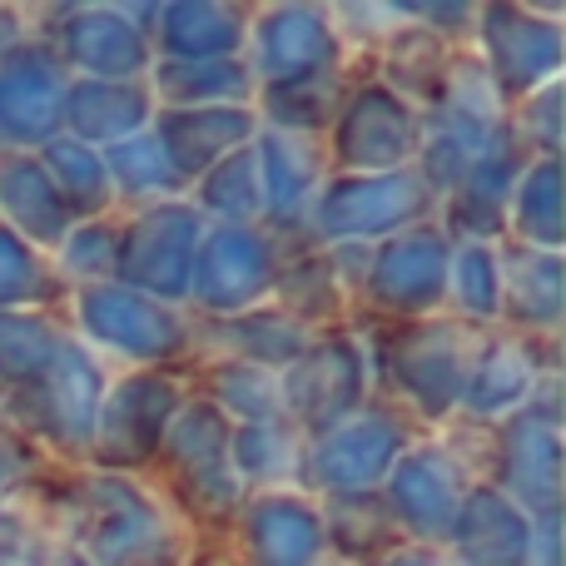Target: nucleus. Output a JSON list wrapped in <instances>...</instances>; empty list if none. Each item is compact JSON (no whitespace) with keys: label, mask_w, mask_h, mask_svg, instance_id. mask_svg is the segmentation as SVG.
<instances>
[{"label":"nucleus","mask_w":566,"mask_h":566,"mask_svg":"<svg viewBox=\"0 0 566 566\" xmlns=\"http://www.w3.org/2000/svg\"><path fill=\"white\" fill-rule=\"evenodd\" d=\"M195 244H199V214L185 205H165V209H155V214H145L119 239L115 269L129 283H139V289L179 298V293L189 289Z\"/></svg>","instance_id":"1"},{"label":"nucleus","mask_w":566,"mask_h":566,"mask_svg":"<svg viewBox=\"0 0 566 566\" xmlns=\"http://www.w3.org/2000/svg\"><path fill=\"white\" fill-rule=\"evenodd\" d=\"M428 189L412 175H382V179H338L318 205L323 234H382L422 214Z\"/></svg>","instance_id":"2"},{"label":"nucleus","mask_w":566,"mask_h":566,"mask_svg":"<svg viewBox=\"0 0 566 566\" xmlns=\"http://www.w3.org/2000/svg\"><path fill=\"white\" fill-rule=\"evenodd\" d=\"M169 448V462L179 468V478L189 482V497L199 507H214V512H229L234 507V482H229V422L219 408L209 402H195L179 422L165 428V442Z\"/></svg>","instance_id":"3"},{"label":"nucleus","mask_w":566,"mask_h":566,"mask_svg":"<svg viewBox=\"0 0 566 566\" xmlns=\"http://www.w3.org/2000/svg\"><path fill=\"white\" fill-rule=\"evenodd\" d=\"M189 279H195L199 298H205L209 308H244V303H254L259 293L269 289L274 259H269V244L254 229L229 224L205 239Z\"/></svg>","instance_id":"4"},{"label":"nucleus","mask_w":566,"mask_h":566,"mask_svg":"<svg viewBox=\"0 0 566 566\" xmlns=\"http://www.w3.org/2000/svg\"><path fill=\"white\" fill-rule=\"evenodd\" d=\"M169 418H175V388L165 378L125 382L99 418V462H109V468L149 462L165 442Z\"/></svg>","instance_id":"5"},{"label":"nucleus","mask_w":566,"mask_h":566,"mask_svg":"<svg viewBox=\"0 0 566 566\" xmlns=\"http://www.w3.org/2000/svg\"><path fill=\"white\" fill-rule=\"evenodd\" d=\"M358 392H363V363H358V348L343 338L298 353L289 382H283V402H289L308 428L338 422L343 412L358 402Z\"/></svg>","instance_id":"6"},{"label":"nucleus","mask_w":566,"mask_h":566,"mask_svg":"<svg viewBox=\"0 0 566 566\" xmlns=\"http://www.w3.org/2000/svg\"><path fill=\"white\" fill-rule=\"evenodd\" d=\"M80 323L95 333L99 343L135 358H165L179 348V323L169 318L159 303L129 289H90L80 298Z\"/></svg>","instance_id":"7"},{"label":"nucleus","mask_w":566,"mask_h":566,"mask_svg":"<svg viewBox=\"0 0 566 566\" xmlns=\"http://www.w3.org/2000/svg\"><path fill=\"white\" fill-rule=\"evenodd\" d=\"M65 95H60L55 60L25 45L0 60V129L10 139H50Z\"/></svg>","instance_id":"8"},{"label":"nucleus","mask_w":566,"mask_h":566,"mask_svg":"<svg viewBox=\"0 0 566 566\" xmlns=\"http://www.w3.org/2000/svg\"><path fill=\"white\" fill-rule=\"evenodd\" d=\"M398 448H402V432L392 418H382V412L358 418L323 438V448L313 452V482L333 488V492H358V488H368L373 478L388 472Z\"/></svg>","instance_id":"9"},{"label":"nucleus","mask_w":566,"mask_h":566,"mask_svg":"<svg viewBox=\"0 0 566 566\" xmlns=\"http://www.w3.org/2000/svg\"><path fill=\"white\" fill-rule=\"evenodd\" d=\"M482 35H488V55L497 70L502 85L527 90L537 80H547L562 65V35L557 25L537 15H522L512 6H492L482 10Z\"/></svg>","instance_id":"10"},{"label":"nucleus","mask_w":566,"mask_h":566,"mask_svg":"<svg viewBox=\"0 0 566 566\" xmlns=\"http://www.w3.org/2000/svg\"><path fill=\"white\" fill-rule=\"evenodd\" d=\"M442 283H448V244L428 229L392 239L373 264V298L398 313H418L438 303Z\"/></svg>","instance_id":"11"},{"label":"nucleus","mask_w":566,"mask_h":566,"mask_svg":"<svg viewBox=\"0 0 566 566\" xmlns=\"http://www.w3.org/2000/svg\"><path fill=\"white\" fill-rule=\"evenodd\" d=\"M458 552L472 566H522L532 562V522L502 492H472L452 517Z\"/></svg>","instance_id":"12"},{"label":"nucleus","mask_w":566,"mask_h":566,"mask_svg":"<svg viewBox=\"0 0 566 566\" xmlns=\"http://www.w3.org/2000/svg\"><path fill=\"white\" fill-rule=\"evenodd\" d=\"M95 497H99V522L90 532V552H95L99 566H149L165 557L159 517L139 492L105 482V488H95Z\"/></svg>","instance_id":"13"},{"label":"nucleus","mask_w":566,"mask_h":566,"mask_svg":"<svg viewBox=\"0 0 566 566\" xmlns=\"http://www.w3.org/2000/svg\"><path fill=\"white\" fill-rule=\"evenodd\" d=\"M412 115L398 95L388 90H363L348 109H343L338 125V159L343 165H398L412 149Z\"/></svg>","instance_id":"14"},{"label":"nucleus","mask_w":566,"mask_h":566,"mask_svg":"<svg viewBox=\"0 0 566 566\" xmlns=\"http://www.w3.org/2000/svg\"><path fill=\"white\" fill-rule=\"evenodd\" d=\"M249 139V115L229 105H205V109H169L159 125V149H165L169 169L179 175H199L214 159H229V149Z\"/></svg>","instance_id":"15"},{"label":"nucleus","mask_w":566,"mask_h":566,"mask_svg":"<svg viewBox=\"0 0 566 566\" xmlns=\"http://www.w3.org/2000/svg\"><path fill=\"white\" fill-rule=\"evenodd\" d=\"M35 382H40V398H45L40 418H45V428L55 432V438L80 442V438L95 432L99 373H95V363L75 348V343H60L55 358H50V368L40 373Z\"/></svg>","instance_id":"16"},{"label":"nucleus","mask_w":566,"mask_h":566,"mask_svg":"<svg viewBox=\"0 0 566 566\" xmlns=\"http://www.w3.org/2000/svg\"><path fill=\"white\" fill-rule=\"evenodd\" d=\"M398 378L428 412H448V402L468 382V373H462V333L458 328H412L398 343Z\"/></svg>","instance_id":"17"},{"label":"nucleus","mask_w":566,"mask_h":566,"mask_svg":"<svg viewBox=\"0 0 566 566\" xmlns=\"http://www.w3.org/2000/svg\"><path fill=\"white\" fill-rule=\"evenodd\" d=\"M328 60H333V35L318 10L289 6V10H274V15L259 25V65H264L279 85L318 75V70H328Z\"/></svg>","instance_id":"18"},{"label":"nucleus","mask_w":566,"mask_h":566,"mask_svg":"<svg viewBox=\"0 0 566 566\" xmlns=\"http://www.w3.org/2000/svg\"><path fill=\"white\" fill-rule=\"evenodd\" d=\"M502 462H507V482L527 507L557 512L562 497V442L557 428L542 418H517L502 438Z\"/></svg>","instance_id":"19"},{"label":"nucleus","mask_w":566,"mask_h":566,"mask_svg":"<svg viewBox=\"0 0 566 566\" xmlns=\"http://www.w3.org/2000/svg\"><path fill=\"white\" fill-rule=\"evenodd\" d=\"M65 50L75 65H85L99 80H115V85L145 65V35L109 10H75L65 25Z\"/></svg>","instance_id":"20"},{"label":"nucleus","mask_w":566,"mask_h":566,"mask_svg":"<svg viewBox=\"0 0 566 566\" xmlns=\"http://www.w3.org/2000/svg\"><path fill=\"white\" fill-rule=\"evenodd\" d=\"M323 547V527L303 502L269 497L249 512V552L254 566H308Z\"/></svg>","instance_id":"21"},{"label":"nucleus","mask_w":566,"mask_h":566,"mask_svg":"<svg viewBox=\"0 0 566 566\" xmlns=\"http://www.w3.org/2000/svg\"><path fill=\"white\" fill-rule=\"evenodd\" d=\"M0 205L20 224V234L40 239V244H60L70 229V209L60 205L40 159H6L0 165Z\"/></svg>","instance_id":"22"},{"label":"nucleus","mask_w":566,"mask_h":566,"mask_svg":"<svg viewBox=\"0 0 566 566\" xmlns=\"http://www.w3.org/2000/svg\"><path fill=\"white\" fill-rule=\"evenodd\" d=\"M392 507L422 537H438V532L452 527L458 517V497H452V478L432 452H418V458L398 462L392 472Z\"/></svg>","instance_id":"23"},{"label":"nucleus","mask_w":566,"mask_h":566,"mask_svg":"<svg viewBox=\"0 0 566 566\" xmlns=\"http://www.w3.org/2000/svg\"><path fill=\"white\" fill-rule=\"evenodd\" d=\"M65 115L85 139H129L145 125L149 99L115 80H90L65 95Z\"/></svg>","instance_id":"24"},{"label":"nucleus","mask_w":566,"mask_h":566,"mask_svg":"<svg viewBox=\"0 0 566 566\" xmlns=\"http://www.w3.org/2000/svg\"><path fill=\"white\" fill-rule=\"evenodd\" d=\"M165 20V45L179 60H224L244 40L239 10L229 6H169L159 10Z\"/></svg>","instance_id":"25"},{"label":"nucleus","mask_w":566,"mask_h":566,"mask_svg":"<svg viewBox=\"0 0 566 566\" xmlns=\"http://www.w3.org/2000/svg\"><path fill=\"white\" fill-rule=\"evenodd\" d=\"M532 378H537V363H532V348L502 338L482 353L478 373L468 378V402L478 412H502L512 402H522L532 392Z\"/></svg>","instance_id":"26"},{"label":"nucleus","mask_w":566,"mask_h":566,"mask_svg":"<svg viewBox=\"0 0 566 566\" xmlns=\"http://www.w3.org/2000/svg\"><path fill=\"white\" fill-rule=\"evenodd\" d=\"M50 175V185H55L60 205L65 209H80V214H95V209L109 205V175L105 165H99L95 155H90V145H80V139H50L45 145V165H40Z\"/></svg>","instance_id":"27"},{"label":"nucleus","mask_w":566,"mask_h":566,"mask_svg":"<svg viewBox=\"0 0 566 566\" xmlns=\"http://www.w3.org/2000/svg\"><path fill=\"white\" fill-rule=\"evenodd\" d=\"M159 90L185 109H205L249 90V70L239 60H175L159 70Z\"/></svg>","instance_id":"28"},{"label":"nucleus","mask_w":566,"mask_h":566,"mask_svg":"<svg viewBox=\"0 0 566 566\" xmlns=\"http://www.w3.org/2000/svg\"><path fill=\"white\" fill-rule=\"evenodd\" d=\"M313 185V155L293 135H269L259 149V189L269 195L274 214H293Z\"/></svg>","instance_id":"29"},{"label":"nucleus","mask_w":566,"mask_h":566,"mask_svg":"<svg viewBox=\"0 0 566 566\" xmlns=\"http://www.w3.org/2000/svg\"><path fill=\"white\" fill-rule=\"evenodd\" d=\"M517 224H522V234L537 239V244H547V249L562 244V169L552 155L522 175Z\"/></svg>","instance_id":"30"},{"label":"nucleus","mask_w":566,"mask_h":566,"mask_svg":"<svg viewBox=\"0 0 566 566\" xmlns=\"http://www.w3.org/2000/svg\"><path fill=\"white\" fill-rule=\"evenodd\" d=\"M507 179H512V149H497V155H482L478 165H468V175H462V205H458L462 224L492 234V229L502 224Z\"/></svg>","instance_id":"31"},{"label":"nucleus","mask_w":566,"mask_h":566,"mask_svg":"<svg viewBox=\"0 0 566 566\" xmlns=\"http://www.w3.org/2000/svg\"><path fill=\"white\" fill-rule=\"evenodd\" d=\"M60 338L40 318L25 313H0V373L10 378H40L55 358Z\"/></svg>","instance_id":"32"},{"label":"nucleus","mask_w":566,"mask_h":566,"mask_svg":"<svg viewBox=\"0 0 566 566\" xmlns=\"http://www.w3.org/2000/svg\"><path fill=\"white\" fill-rule=\"evenodd\" d=\"M512 303L527 323H557L562 313V264L557 254H522L512 269Z\"/></svg>","instance_id":"33"},{"label":"nucleus","mask_w":566,"mask_h":566,"mask_svg":"<svg viewBox=\"0 0 566 566\" xmlns=\"http://www.w3.org/2000/svg\"><path fill=\"white\" fill-rule=\"evenodd\" d=\"M205 205L219 209L229 219H249L264 205V189H259V165L249 155H229L209 169L205 179Z\"/></svg>","instance_id":"34"},{"label":"nucleus","mask_w":566,"mask_h":566,"mask_svg":"<svg viewBox=\"0 0 566 566\" xmlns=\"http://www.w3.org/2000/svg\"><path fill=\"white\" fill-rule=\"evenodd\" d=\"M333 95H338V85L328 80V70H318V75H308V80L274 85L269 109H274L279 119H289V125H323L333 109Z\"/></svg>","instance_id":"35"},{"label":"nucleus","mask_w":566,"mask_h":566,"mask_svg":"<svg viewBox=\"0 0 566 566\" xmlns=\"http://www.w3.org/2000/svg\"><path fill=\"white\" fill-rule=\"evenodd\" d=\"M109 169L125 179L129 195H145V189H159V185H169V179H175V169H169L159 139H145V135L119 139L115 155H109Z\"/></svg>","instance_id":"36"},{"label":"nucleus","mask_w":566,"mask_h":566,"mask_svg":"<svg viewBox=\"0 0 566 566\" xmlns=\"http://www.w3.org/2000/svg\"><path fill=\"white\" fill-rule=\"evenodd\" d=\"M229 442H234L239 472H249V478H274V472L289 468V438H283V428H274V422H249Z\"/></svg>","instance_id":"37"},{"label":"nucleus","mask_w":566,"mask_h":566,"mask_svg":"<svg viewBox=\"0 0 566 566\" xmlns=\"http://www.w3.org/2000/svg\"><path fill=\"white\" fill-rule=\"evenodd\" d=\"M219 392L239 412H249V422H274V412H279V388L259 368H244V363L219 373Z\"/></svg>","instance_id":"38"},{"label":"nucleus","mask_w":566,"mask_h":566,"mask_svg":"<svg viewBox=\"0 0 566 566\" xmlns=\"http://www.w3.org/2000/svg\"><path fill=\"white\" fill-rule=\"evenodd\" d=\"M458 298L472 313H492L497 308V259L482 244H468L458 254Z\"/></svg>","instance_id":"39"},{"label":"nucleus","mask_w":566,"mask_h":566,"mask_svg":"<svg viewBox=\"0 0 566 566\" xmlns=\"http://www.w3.org/2000/svg\"><path fill=\"white\" fill-rule=\"evenodd\" d=\"M239 338L259 358H298L303 353V328L293 318H279V313H254L249 323H239Z\"/></svg>","instance_id":"40"},{"label":"nucleus","mask_w":566,"mask_h":566,"mask_svg":"<svg viewBox=\"0 0 566 566\" xmlns=\"http://www.w3.org/2000/svg\"><path fill=\"white\" fill-rule=\"evenodd\" d=\"M338 517H353V527H333L338 547L358 552V547H378L382 532H388V512L378 507V497H343Z\"/></svg>","instance_id":"41"},{"label":"nucleus","mask_w":566,"mask_h":566,"mask_svg":"<svg viewBox=\"0 0 566 566\" xmlns=\"http://www.w3.org/2000/svg\"><path fill=\"white\" fill-rule=\"evenodd\" d=\"M40 289V274H35V259L25 254L10 229H0V303H20Z\"/></svg>","instance_id":"42"},{"label":"nucleus","mask_w":566,"mask_h":566,"mask_svg":"<svg viewBox=\"0 0 566 566\" xmlns=\"http://www.w3.org/2000/svg\"><path fill=\"white\" fill-rule=\"evenodd\" d=\"M65 259H70V269H115V234L85 229V234L70 239Z\"/></svg>","instance_id":"43"},{"label":"nucleus","mask_w":566,"mask_h":566,"mask_svg":"<svg viewBox=\"0 0 566 566\" xmlns=\"http://www.w3.org/2000/svg\"><path fill=\"white\" fill-rule=\"evenodd\" d=\"M527 109H537L542 145H547V149H557V90H547V95H542L537 105H527Z\"/></svg>","instance_id":"44"},{"label":"nucleus","mask_w":566,"mask_h":566,"mask_svg":"<svg viewBox=\"0 0 566 566\" xmlns=\"http://www.w3.org/2000/svg\"><path fill=\"white\" fill-rule=\"evenodd\" d=\"M378 566H438V562H428L422 552H392V557H382Z\"/></svg>","instance_id":"45"},{"label":"nucleus","mask_w":566,"mask_h":566,"mask_svg":"<svg viewBox=\"0 0 566 566\" xmlns=\"http://www.w3.org/2000/svg\"><path fill=\"white\" fill-rule=\"evenodd\" d=\"M6 468H10V462H6V458H0V482H6Z\"/></svg>","instance_id":"46"}]
</instances>
